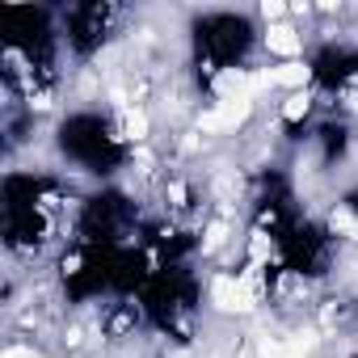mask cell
<instances>
[{
	"label": "cell",
	"mask_w": 358,
	"mask_h": 358,
	"mask_svg": "<svg viewBox=\"0 0 358 358\" xmlns=\"http://www.w3.org/2000/svg\"><path fill=\"white\" fill-rule=\"evenodd\" d=\"M207 299H211V308L220 312V316H249L262 299L253 295V287L241 278V274H232V270H220V274H211V282H207Z\"/></svg>",
	"instance_id": "1"
},
{
	"label": "cell",
	"mask_w": 358,
	"mask_h": 358,
	"mask_svg": "<svg viewBox=\"0 0 358 358\" xmlns=\"http://www.w3.org/2000/svg\"><path fill=\"white\" fill-rule=\"evenodd\" d=\"M253 110H257L253 97H224L211 110H199L194 127H199V135H228V131H241L253 118Z\"/></svg>",
	"instance_id": "2"
},
{
	"label": "cell",
	"mask_w": 358,
	"mask_h": 358,
	"mask_svg": "<svg viewBox=\"0 0 358 358\" xmlns=\"http://www.w3.org/2000/svg\"><path fill=\"white\" fill-rule=\"evenodd\" d=\"M262 47L287 64V59H299V55H303V34H299V26H291V22H274V26L262 30Z\"/></svg>",
	"instance_id": "3"
},
{
	"label": "cell",
	"mask_w": 358,
	"mask_h": 358,
	"mask_svg": "<svg viewBox=\"0 0 358 358\" xmlns=\"http://www.w3.org/2000/svg\"><path fill=\"white\" fill-rule=\"evenodd\" d=\"M312 64L308 59H287V64H278V68H270V80H274V89H291V93H299V89H308L312 85Z\"/></svg>",
	"instance_id": "4"
},
{
	"label": "cell",
	"mask_w": 358,
	"mask_h": 358,
	"mask_svg": "<svg viewBox=\"0 0 358 358\" xmlns=\"http://www.w3.org/2000/svg\"><path fill=\"white\" fill-rule=\"evenodd\" d=\"M148 131H152V114H148L143 106H127V110L118 114V139L143 148V143H148Z\"/></svg>",
	"instance_id": "5"
},
{
	"label": "cell",
	"mask_w": 358,
	"mask_h": 358,
	"mask_svg": "<svg viewBox=\"0 0 358 358\" xmlns=\"http://www.w3.org/2000/svg\"><path fill=\"white\" fill-rule=\"evenodd\" d=\"M312 106H316V97H312V89H299V93H287V101L278 106V122L287 127V122H303L308 114H312Z\"/></svg>",
	"instance_id": "6"
},
{
	"label": "cell",
	"mask_w": 358,
	"mask_h": 358,
	"mask_svg": "<svg viewBox=\"0 0 358 358\" xmlns=\"http://www.w3.org/2000/svg\"><path fill=\"white\" fill-rule=\"evenodd\" d=\"M324 224H329V232H337V236H345V241L358 245V211H354L350 203H337Z\"/></svg>",
	"instance_id": "7"
},
{
	"label": "cell",
	"mask_w": 358,
	"mask_h": 358,
	"mask_svg": "<svg viewBox=\"0 0 358 358\" xmlns=\"http://www.w3.org/2000/svg\"><path fill=\"white\" fill-rule=\"evenodd\" d=\"M232 245V224L220 215V220H211L207 228H203V253L211 257V253H220V249H228Z\"/></svg>",
	"instance_id": "8"
},
{
	"label": "cell",
	"mask_w": 358,
	"mask_h": 358,
	"mask_svg": "<svg viewBox=\"0 0 358 358\" xmlns=\"http://www.w3.org/2000/svg\"><path fill=\"white\" fill-rule=\"evenodd\" d=\"M270 257H278V241H274L266 228H253V232H249V262L270 266Z\"/></svg>",
	"instance_id": "9"
},
{
	"label": "cell",
	"mask_w": 358,
	"mask_h": 358,
	"mask_svg": "<svg viewBox=\"0 0 358 358\" xmlns=\"http://www.w3.org/2000/svg\"><path fill=\"white\" fill-rule=\"evenodd\" d=\"M164 203L173 211H186L190 207V186L182 182V177H173V182H164Z\"/></svg>",
	"instance_id": "10"
},
{
	"label": "cell",
	"mask_w": 358,
	"mask_h": 358,
	"mask_svg": "<svg viewBox=\"0 0 358 358\" xmlns=\"http://www.w3.org/2000/svg\"><path fill=\"white\" fill-rule=\"evenodd\" d=\"M0 358H43L34 345H26V341H13V345H5V354Z\"/></svg>",
	"instance_id": "11"
}]
</instances>
